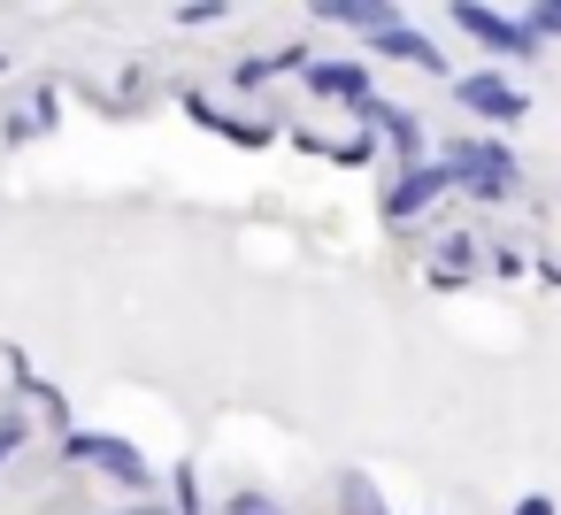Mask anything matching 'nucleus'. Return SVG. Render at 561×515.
Returning a JSON list of instances; mask_svg holds the SVG:
<instances>
[{"label": "nucleus", "mask_w": 561, "mask_h": 515, "mask_svg": "<svg viewBox=\"0 0 561 515\" xmlns=\"http://www.w3.org/2000/svg\"><path fill=\"white\" fill-rule=\"evenodd\" d=\"M538 39H561V0H530V16H523Z\"/></svg>", "instance_id": "12"}, {"label": "nucleus", "mask_w": 561, "mask_h": 515, "mask_svg": "<svg viewBox=\"0 0 561 515\" xmlns=\"http://www.w3.org/2000/svg\"><path fill=\"white\" fill-rule=\"evenodd\" d=\"M224 16H231V0H185V9H178L185 32H208V24H224Z\"/></svg>", "instance_id": "10"}, {"label": "nucleus", "mask_w": 561, "mask_h": 515, "mask_svg": "<svg viewBox=\"0 0 561 515\" xmlns=\"http://www.w3.org/2000/svg\"><path fill=\"white\" fill-rule=\"evenodd\" d=\"M224 515H277V500H262V492H231Z\"/></svg>", "instance_id": "13"}, {"label": "nucleus", "mask_w": 561, "mask_h": 515, "mask_svg": "<svg viewBox=\"0 0 561 515\" xmlns=\"http://www.w3.org/2000/svg\"><path fill=\"white\" fill-rule=\"evenodd\" d=\"M16 446H24V423H16V415H0V461H9Z\"/></svg>", "instance_id": "15"}, {"label": "nucleus", "mask_w": 561, "mask_h": 515, "mask_svg": "<svg viewBox=\"0 0 561 515\" xmlns=\"http://www.w3.org/2000/svg\"><path fill=\"white\" fill-rule=\"evenodd\" d=\"M185 116H193V124H208V131H216V139H231V147H262V139L277 131V124H247V116H224V108H216L208 93H185Z\"/></svg>", "instance_id": "8"}, {"label": "nucleus", "mask_w": 561, "mask_h": 515, "mask_svg": "<svg viewBox=\"0 0 561 515\" xmlns=\"http://www.w3.org/2000/svg\"><path fill=\"white\" fill-rule=\"evenodd\" d=\"M316 16H323V24H346V32H385V24H400L392 0H316Z\"/></svg>", "instance_id": "9"}, {"label": "nucleus", "mask_w": 561, "mask_h": 515, "mask_svg": "<svg viewBox=\"0 0 561 515\" xmlns=\"http://www.w3.org/2000/svg\"><path fill=\"white\" fill-rule=\"evenodd\" d=\"M454 24H461V32H469L477 47L507 55V62L538 55V32H530V24H515V16H500V9H484V0H454Z\"/></svg>", "instance_id": "3"}, {"label": "nucleus", "mask_w": 561, "mask_h": 515, "mask_svg": "<svg viewBox=\"0 0 561 515\" xmlns=\"http://www.w3.org/2000/svg\"><path fill=\"white\" fill-rule=\"evenodd\" d=\"M178 507L201 515V477H193V469H178Z\"/></svg>", "instance_id": "14"}, {"label": "nucleus", "mask_w": 561, "mask_h": 515, "mask_svg": "<svg viewBox=\"0 0 561 515\" xmlns=\"http://www.w3.org/2000/svg\"><path fill=\"white\" fill-rule=\"evenodd\" d=\"M515 515H561V507H553V500H546V492H530V500H523V507H515Z\"/></svg>", "instance_id": "16"}, {"label": "nucleus", "mask_w": 561, "mask_h": 515, "mask_svg": "<svg viewBox=\"0 0 561 515\" xmlns=\"http://www.w3.org/2000/svg\"><path fill=\"white\" fill-rule=\"evenodd\" d=\"M62 461H85V469H101V477H116V484H147V454L139 446H124V438H108V431H70L62 438Z\"/></svg>", "instance_id": "2"}, {"label": "nucleus", "mask_w": 561, "mask_h": 515, "mask_svg": "<svg viewBox=\"0 0 561 515\" xmlns=\"http://www.w3.org/2000/svg\"><path fill=\"white\" fill-rule=\"evenodd\" d=\"M300 78H308V93H323V101H346V108H362V101L377 93L362 62H308Z\"/></svg>", "instance_id": "7"}, {"label": "nucleus", "mask_w": 561, "mask_h": 515, "mask_svg": "<svg viewBox=\"0 0 561 515\" xmlns=\"http://www.w3.org/2000/svg\"><path fill=\"white\" fill-rule=\"evenodd\" d=\"M454 93H461V108H469V116H484V124H507V131L530 116V93H523V85H507L500 70H492V78L477 70V78H461Z\"/></svg>", "instance_id": "5"}, {"label": "nucleus", "mask_w": 561, "mask_h": 515, "mask_svg": "<svg viewBox=\"0 0 561 515\" xmlns=\"http://www.w3.org/2000/svg\"><path fill=\"white\" fill-rule=\"evenodd\" d=\"M454 193V170L446 162H408L400 178H392V193H385V224H415L423 208H438Z\"/></svg>", "instance_id": "4"}, {"label": "nucleus", "mask_w": 561, "mask_h": 515, "mask_svg": "<svg viewBox=\"0 0 561 515\" xmlns=\"http://www.w3.org/2000/svg\"><path fill=\"white\" fill-rule=\"evenodd\" d=\"M446 170H454V193H469V201H507L515 193V154L500 147V139H454L446 154H438Z\"/></svg>", "instance_id": "1"}, {"label": "nucleus", "mask_w": 561, "mask_h": 515, "mask_svg": "<svg viewBox=\"0 0 561 515\" xmlns=\"http://www.w3.org/2000/svg\"><path fill=\"white\" fill-rule=\"evenodd\" d=\"M362 39H369V55H377V62H415V70L446 78V55H438V39H423V32H408V24H385V32H362Z\"/></svg>", "instance_id": "6"}, {"label": "nucleus", "mask_w": 561, "mask_h": 515, "mask_svg": "<svg viewBox=\"0 0 561 515\" xmlns=\"http://www.w3.org/2000/svg\"><path fill=\"white\" fill-rule=\"evenodd\" d=\"M438 254H446V270H438V285H454V277H461V270L477 262V239H446Z\"/></svg>", "instance_id": "11"}]
</instances>
